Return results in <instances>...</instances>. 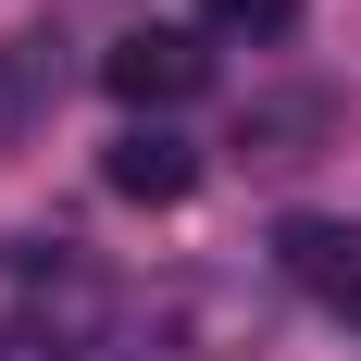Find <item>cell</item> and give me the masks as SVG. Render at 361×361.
<instances>
[{
  "instance_id": "7",
  "label": "cell",
  "mask_w": 361,
  "mask_h": 361,
  "mask_svg": "<svg viewBox=\"0 0 361 361\" xmlns=\"http://www.w3.org/2000/svg\"><path fill=\"white\" fill-rule=\"evenodd\" d=\"M324 125H336L324 87H287V100H262L250 125H237V149H250V162H312V137H324Z\"/></svg>"
},
{
  "instance_id": "6",
  "label": "cell",
  "mask_w": 361,
  "mask_h": 361,
  "mask_svg": "<svg viewBox=\"0 0 361 361\" xmlns=\"http://www.w3.org/2000/svg\"><path fill=\"white\" fill-rule=\"evenodd\" d=\"M50 100H63V37L50 25L0 37V149L25 137V125H50Z\"/></svg>"
},
{
  "instance_id": "8",
  "label": "cell",
  "mask_w": 361,
  "mask_h": 361,
  "mask_svg": "<svg viewBox=\"0 0 361 361\" xmlns=\"http://www.w3.org/2000/svg\"><path fill=\"white\" fill-rule=\"evenodd\" d=\"M200 13H212L224 37H287L299 25V0H200Z\"/></svg>"
},
{
  "instance_id": "3",
  "label": "cell",
  "mask_w": 361,
  "mask_h": 361,
  "mask_svg": "<svg viewBox=\"0 0 361 361\" xmlns=\"http://www.w3.org/2000/svg\"><path fill=\"white\" fill-rule=\"evenodd\" d=\"M200 75H212V50L187 25H137V37H112L100 50V87L125 112H175V100H200Z\"/></svg>"
},
{
  "instance_id": "2",
  "label": "cell",
  "mask_w": 361,
  "mask_h": 361,
  "mask_svg": "<svg viewBox=\"0 0 361 361\" xmlns=\"http://www.w3.org/2000/svg\"><path fill=\"white\" fill-rule=\"evenodd\" d=\"M274 274H287L312 312L361 324V224H336V212H287V224H274Z\"/></svg>"
},
{
  "instance_id": "1",
  "label": "cell",
  "mask_w": 361,
  "mask_h": 361,
  "mask_svg": "<svg viewBox=\"0 0 361 361\" xmlns=\"http://www.w3.org/2000/svg\"><path fill=\"white\" fill-rule=\"evenodd\" d=\"M112 324V274L63 237H0V361H87Z\"/></svg>"
},
{
  "instance_id": "4",
  "label": "cell",
  "mask_w": 361,
  "mask_h": 361,
  "mask_svg": "<svg viewBox=\"0 0 361 361\" xmlns=\"http://www.w3.org/2000/svg\"><path fill=\"white\" fill-rule=\"evenodd\" d=\"M175 349L187 361H262L274 349V312H262L250 287H187L175 299Z\"/></svg>"
},
{
  "instance_id": "5",
  "label": "cell",
  "mask_w": 361,
  "mask_h": 361,
  "mask_svg": "<svg viewBox=\"0 0 361 361\" xmlns=\"http://www.w3.org/2000/svg\"><path fill=\"white\" fill-rule=\"evenodd\" d=\"M100 175H112V200H149V212H175L187 187H200V149H187L175 125H125Z\"/></svg>"
}]
</instances>
